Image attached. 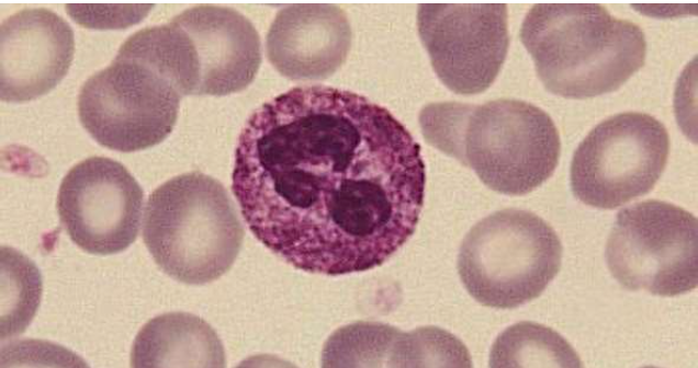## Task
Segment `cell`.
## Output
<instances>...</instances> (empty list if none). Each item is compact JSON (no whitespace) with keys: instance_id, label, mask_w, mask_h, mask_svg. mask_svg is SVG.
Listing matches in <instances>:
<instances>
[{"instance_id":"4fadbf2b","label":"cell","mask_w":698,"mask_h":368,"mask_svg":"<svg viewBox=\"0 0 698 368\" xmlns=\"http://www.w3.org/2000/svg\"><path fill=\"white\" fill-rule=\"evenodd\" d=\"M347 14L335 4L299 3L281 9L266 38L267 56L284 77L323 80L346 60L351 47Z\"/></svg>"},{"instance_id":"9c48e42d","label":"cell","mask_w":698,"mask_h":368,"mask_svg":"<svg viewBox=\"0 0 698 368\" xmlns=\"http://www.w3.org/2000/svg\"><path fill=\"white\" fill-rule=\"evenodd\" d=\"M669 136L653 116L613 115L595 126L575 150L571 187L586 205L613 209L649 193L667 163Z\"/></svg>"},{"instance_id":"8992f818","label":"cell","mask_w":698,"mask_h":368,"mask_svg":"<svg viewBox=\"0 0 698 368\" xmlns=\"http://www.w3.org/2000/svg\"><path fill=\"white\" fill-rule=\"evenodd\" d=\"M181 97L154 64L122 45L114 60L82 84L78 114L98 143L133 152L168 137L177 122Z\"/></svg>"},{"instance_id":"3957f363","label":"cell","mask_w":698,"mask_h":368,"mask_svg":"<svg viewBox=\"0 0 698 368\" xmlns=\"http://www.w3.org/2000/svg\"><path fill=\"white\" fill-rule=\"evenodd\" d=\"M520 39L544 88L567 99L617 90L644 65L646 51L637 24L595 3H538Z\"/></svg>"},{"instance_id":"9a60e30c","label":"cell","mask_w":698,"mask_h":368,"mask_svg":"<svg viewBox=\"0 0 698 368\" xmlns=\"http://www.w3.org/2000/svg\"><path fill=\"white\" fill-rule=\"evenodd\" d=\"M322 360L323 367H417V332H402L376 322H356L340 327L327 340Z\"/></svg>"},{"instance_id":"8fae6325","label":"cell","mask_w":698,"mask_h":368,"mask_svg":"<svg viewBox=\"0 0 698 368\" xmlns=\"http://www.w3.org/2000/svg\"><path fill=\"white\" fill-rule=\"evenodd\" d=\"M143 202L142 187L123 164L91 157L63 179L57 211L75 244L91 254L109 255L136 240Z\"/></svg>"},{"instance_id":"5b68a950","label":"cell","mask_w":698,"mask_h":368,"mask_svg":"<svg viewBox=\"0 0 698 368\" xmlns=\"http://www.w3.org/2000/svg\"><path fill=\"white\" fill-rule=\"evenodd\" d=\"M562 244L542 218L507 208L480 220L464 237L458 272L481 304L511 309L538 298L556 276Z\"/></svg>"},{"instance_id":"7a4b0ae2","label":"cell","mask_w":698,"mask_h":368,"mask_svg":"<svg viewBox=\"0 0 698 368\" xmlns=\"http://www.w3.org/2000/svg\"><path fill=\"white\" fill-rule=\"evenodd\" d=\"M418 122L429 145L472 169L500 194L532 192L559 162V131L551 117L529 102H436L421 108Z\"/></svg>"},{"instance_id":"2e32d148","label":"cell","mask_w":698,"mask_h":368,"mask_svg":"<svg viewBox=\"0 0 698 368\" xmlns=\"http://www.w3.org/2000/svg\"><path fill=\"white\" fill-rule=\"evenodd\" d=\"M491 367H582L568 342L554 330L524 321L507 327L495 340Z\"/></svg>"},{"instance_id":"5bb4252c","label":"cell","mask_w":698,"mask_h":368,"mask_svg":"<svg viewBox=\"0 0 698 368\" xmlns=\"http://www.w3.org/2000/svg\"><path fill=\"white\" fill-rule=\"evenodd\" d=\"M225 353L216 332L203 319L170 312L149 320L138 332L132 367H224Z\"/></svg>"},{"instance_id":"7c38bea8","label":"cell","mask_w":698,"mask_h":368,"mask_svg":"<svg viewBox=\"0 0 698 368\" xmlns=\"http://www.w3.org/2000/svg\"><path fill=\"white\" fill-rule=\"evenodd\" d=\"M1 100L26 102L53 90L75 51L74 32L47 9H25L1 24Z\"/></svg>"},{"instance_id":"30bf717a","label":"cell","mask_w":698,"mask_h":368,"mask_svg":"<svg viewBox=\"0 0 698 368\" xmlns=\"http://www.w3.org/2000/svg\"><path fill=\"white\" fill-rule=\"evenodd\" d=\"M417 30L437 77L457 94L489 88L507 56L504 3H423Z\"/></svg>"},{"instance_id":"6da1fadb","label":"cell","mask_w":698,"mask_h":368,"mask_svg":"<svg viewBox=\"0 0 698 368\" xmlns=\"http://www.w3.org/2000/svg\"><path fill=\"white\" fill-rule=\"evenodd\" d=\"M425 185L420 146L389 110L320 84L258 107L232 173L257 240L293 267L327 276L393 256L415 232Z\"/></svg>"},{"instance_id":"277c9868","label":"cell","mask_w":698,"mask_h":368,"mask_svg":"<svg viewBox=\"0 0 698 368\" xmlns=\"http://www.w3.org/2000/svg\"><path fill=\"white\" fill-rule=\"evenodd\" d=\"M244 235L226 188L199 171L168 180L147 199L144 243L159 268L180 283L219 278L234 264Z\"/></svg>"},{"instance_id":"ba28073f","label":"cell","mask_w":698,"mask_h":368,"mask_svg":"<svg viewBox=\"0 0 698 368\" xmlns=\"http://www.w3.org/2000/svg\"><path fill=\"white\" fill-rule=\"evenodd\" d=\"M697 245L695 216L671 203L649 199L617 214L605 258L626 289L672 297L697 287Z\"/></svg>"},{"instance_id":"52a82bcc","label":"cell","mask_w":698,"mask_h":368,"mask_svg":"<svg viewBox=\"0 0 698 368\" xmlns=\"http://www.w3.org/2000/svg\"><path fill=\"white\" fill-rule=\"evenodd\" d=\"M154 33L182 96L239 92L261 64L258 32L234 9L200 4L155 25Z\"/></svg>"}]
</instances>
